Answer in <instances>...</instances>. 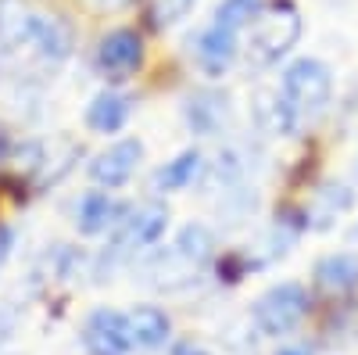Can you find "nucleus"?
<instances>
[{"label":"nucleus","instance_id":"22","mask_svg":"<svg viewBox=\"0 0 358 355\" xmlns=\"http://www.w3.org/2000/svg\"><path fill=\"white\" fill-rule=\"evenodd\" d=\"M129 0H94V8L97 11H118V8H126Z\"/></svg>","mask_w":358,"mask_h":355},{"label":"nucleus","instance_id":"7","mask_svg":"<svg viewBox=\"0 0 358 355\" xmlns=\"http://www.w3.org/2000/svg\"><path fill=\"white\" fill-rule=\"evenodd\" d=\"M140 162H143V144L140 140H118L90 162V180H94L97 187H104V190L126 187L136 176Z\"/></svg>","mask_w":358,"mask_h":355},{"label":"nucleus","instance_id":"6","mask_svg":"<svg viewBox=\"0 0 358 355\" xmlns=\"http://www.w3.org/2000/svg\"><path fill=\"white\" fill-rule=\"evenodd\" d=\"M143 65V40L140 33H133V29H115V33H108L97 47V69L104 79H115L122 83L129 76H136Z\"/></svg>","mask_w":358,"mask_h":355},{"label":"nucleus","instance_id":"14","mask_svg":"<svg viewBox=\"0 0 358 355\" xmlns=\"http://www.w3.org/2000/svg\"><path fill=\"white\" fill-rule=\"evenodd\" d=\"M187 123L197 130V133H219L226 123H229V97L219 94V90H201L187 101Z\"/></svg>","mask_w":358,"mask_h":355},{"label":"nucleus","instance_id":"19","mask_svg":"<svg viewBox=\"0 0 358 355\" xmlns=\"http://www.w3.org/2000/svg\"><path fill=\"white\" fill-rule=\"evenodd\" d=\"M262 11V0H222L215 11V25L229 29V33H241L244 25H251Z\"/></svg>","mask_w":358,"mask_h":355},{"label":"nucleus","instance_id":"24","mask_svg":"<svg viewBox=\"0 0 358 355\" xmlns=\"http://www.w3.org/2000/svg\"><path fill=\"white\" fill-rule=\"evenodd\" d=\"M176 355H208V351H197V348H190V344H183V348H176Z\"/></svg>","mask_w":358,"mask_h":355},{"label":"nucleus","instance_id":"15","mask_svg":"<svg viewBox=\"0 0 358 355\" xmlns=\"http://www.w3.org/2000/svg\"><path fill=\"white\" fill-rule=\"evenodd\" d=\"M133 111V101L126 94H118V90H104L97 94L94 101H90L86 108V126L94 130V133H118L126 126V118Z\"/></svg>","mask_w":358,"mask_h":355},{"label":"nucleus","instance_id":"12","mask_svg":"<svg viewBox=\"0 0 358 355\" xmlns=\"http://www.w3.org/2000/svg\"><path fill=\"white\" fill-rule=\"evenodd\" d=\"M236 57V33L222 25H208L204 33L197 36V65L208 72V76H222Z\"/></svg>","mask_w":358,"mask_h":355},{"label":"nucleus","instance_id":"11","mask_svg":"<svg viewBox=\"0 0 358 355\" xmlns=\"http://www.w3.org/2000/svg\"><path fill=\"white\" fill-rule=\"evenodd\" d=\"M315 287L326 291L330 298H344V294L358 291V255L337 251V255L319 258V265H315Z\"/></svg>","mask_w":358,"mask_h":355},{"label":"nucleus","instance_id":"10","mask_svg":"<svg viewBox=\"0 0 358 355\" xmlns=\"http://www.w3.org/2000/svg\"><path fill=\"white\" fill-rule=\"evenodd\" d=\"M72 43H76V29L69 18L62 15H40V25H36V36H33V50L43 65H62L65 57L72 54Z\"/></svg>","mask_w":358,"mask_h":355},{"label":"nucleus","instance_id":"25","mask_svg":"<svg viewBox=\"0 0 358 355\" xmlns=\"http://www.w3.org/2000/svg\"><path fill=\"white\" fill-rule=\"evenodd\" d=\"M351 233H355V237H358V226H355V230H351Z\"/></svg>","mask_w":358,"mask_h":355},{"label":"nucleus","instance_id":"17","mask_svg":"<svg viewBox=\"0 0 358 355\" xmlns=\"http://www.w3.org/2000/svg\"><path fill=\"white\" fill-rule=\"evenodd\" d=\"M172 251L183 258L187 265H194V270L201 273L204 265L215 258V237H212V230H208L204 223H187L183 230L176 233Z\"/></svg>","mask_w":358,"mask_h":355},{"label":"nucleus","instance_id":"8","mask_svg":"<svg viewBox=\"0 0 358 355\" xmlns=\"http://www.w3.org/2000/svg\"><path fill=\"white\" fill-rule=\"evenodd\" d=\"M122 219H126V204L115 201L108 190H90V194H83L79 209H76V230L86 233V237L104 233V230L118 226Z\"/></svg>","mask_w":358,"mask_h":355},{"label":"nucleus","instance_id":"3","mask_svg":"<svg viewBox=\"0 0 358 355\" xmlns=\"http://www.w3.org/2000/svg\"><path fill=\"white\" fill-rule=\"evenodd\" d=\"M308 305H312L308 291L301 284H276L255 302L251 316H255L262 334L280 337V334H290V330L301 327L305 316H308Z\"/></svg>","mask_w":358,"mask_h":355},{"label":"nucleus","instance_id":"1","mask_svg":"<svg viewBox=\"0 0 358 355\" xmlns=\"http://www.w3.org/2000/svg\"><path fill=\"white\" fill-rule=\"evenodd\" d=\"M280 97H283V108L290 115V126L297 133L301 126L315 123V118L326 111V104H330V97H334V76L322 62H315V57H301V62H294L283 72Z\"/></svg>","mask_w":358,"mask_h":355},{"label":"nucleus","instance_id":"21","mask_svg":"<svg viewBox=\"0 0 358 355\" xmlns=\"http://www.w3.org/2000/svg\"><path fill=\"white\" fill-rule=\"evenodd\" d=\"M11 244H15L11 230H8V226H0V265L8 262V255H11Z\"/></svg>","mask_w":358,"mask_h":355},{"label":"nucleus","instance_id":"23","mask_svg":"<svg viewBox=\"0 0 358 355\" xmlns=\"http://www.w3.org/2000/svg\"><path fill=\"white\" fill-rule=\"evenodd\" d=\"M276 355H312V351L308 348H280Z\"/></svg>","mask_w":358,"mask_h":355},{"label":"nucleus","instance_id":"2","mask_svg":"<svg viewBox=\"0 0 358 355\" xmlns=\"http://www.w3.org/2000/svg\"><path fill=\"white\" fill-rule=\"evenodd\" d=\"M301 36V15H297L294 4H273V8H262L258 18L251 22V33H248V62L255 69H265L280 62V57L297 43Z\"/></svg>","mask_w":358,"mask_h":355},{"label":"nucleus","instance_id":"5","mask_svg":"<svg viewBox=\"0 0 358 355\" xmlns=\"http://www.w3.org/2000/svg\"><path fill=\"white\" fill-rule=\"evenodd\" d=\"M83 348L86 355H129L133 334H129V316L115 309H97L83 323Z\"/></svg>","mask_w":358,"mask_h":355},{"label":"nucleus","instance_id":"9","mask_svg":"<svg viewBox=\"0 0 358 355\" xmlns=\"http://www.w3.org/2000/svg\"><path fill=\"white\" fill-rule=\"evenodd\" d=\"M40 15L25 0H0V50L33 47Z\"/></svg>","mask_w":358,"mask_h":355},{"label":"nucleus","instance_id":"13","mask_svg":"<svg viewBox=\"0 0 358 355\" xmlns=\"http://www.w3.org/2000/svg\"><path fill=\"white\" fill-rule=\"evenodd\" d=\"M351 204H355V190L348 183H322L308 204V226L312 230H330L344 212H351Z\"/></svg>","mask_w":358,"mask_h":355},{"label":"nucleus","instance_id":"4","mask_svg":"<svg viewBox=\"0 0 358 355\" xmlns=\"http://www.w3.org/2000/svg\"><path fill=\"white\" fill-rule=\"evenodd\" d=\"M169 226V209L162 201H147L133 216H126L118 223V233H115V244L108 248L111 258H122V255H133L140 248H151L158 244V237L165 233Z\"/></svg>","mask_w":358,"mask_h":355},{"label":"nucleus","instance_id":"20","mask_svg":"<svg viewBox=\"0 0 358 355\" xmlns=\"http://www.w3.org/2000/svg\"><path fill=\"white\" fill-rule=\"evenodd\" d=\"M197 0H147V25L151 29H172L176 22H183Z\"/></svg>","mask_w":358,"mask_h":355},{"label":"nucleus","instance_id":"16","mask_svg":"<svg viewBox=\"0 0 358 355\" xmlns=\"http://www.w3.org/2000/svg\"><path fill=\"white\" fill-rule=\"evenodd\" d=\"M129 334L136 348H162L172 334V319L158 305H136L129 312Z\"/></svg>","mask_w":358,"mask_h":355},{"label":"nucleus","instance_id":"18","mask_svg":"<svg viewBox=\"0 0 358 355\" xmlns=\"http://www.w3.org/2000/svg\"><path fill=\"white\" fill-rule=\"evenodd\" d=\"M201 169H204V155L197 151V147H187L183 155H176L172 162H165L158 172H155V180H151V187L155 190H187L197 176H201Z\"/></svg>","mask_w":358,"mask_h":355}]
</instances>
